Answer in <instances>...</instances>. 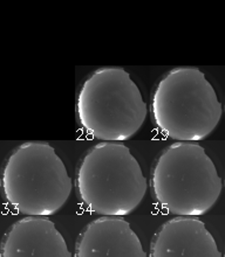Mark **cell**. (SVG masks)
I'll return each instance as SVG.
<instances>
[{
  "instance_id": "obj_1",
  "label": "cell",
  "mask_w": 225,
  "mask_h": 257,
  "mask_svg": "<svg viewBox=\"0 0 225 257\" xmlns=\"http://www.w3.org/2000/svg\"><path fill=\"white\" fill-rule=\"evenodd\" d=\"M81 205L101 216L129 215L148 190L140 164L120 142H101L82 156L75 172Z\"/></svg>"
},
{
  "instance_id": "obj_2",
  "label": "cell",
  "mask_w": 225,
  "mask_h": 257,
  "mask_svg": "<svg viewBox=\"0 0 225 257\" xmlns=\"http://www.w3.org/2000/svg\"><path fill=\"white\" fill-rule=\"evenodd\" d=\"M0 190L16 212L47 217L68 201L73 181L49 143L26 142L7 156L0 173Z\"/></svg>"
},
{
  "instance_id": "obj_3",
  "label": "cell",
  "mask_w": 225,
  "mask_h": 257,
  "mask_svg": "<svg viewBox=\"0 0 225 257\" xmlns=\"http://www.w3.org/2000/svg\"><path fill=\"white\" fill-rule=\"evenodd\" d=\"M223 183L205 150L194 142H176L157 156L150 190L157 205L176 216H202L218 201Z\"/></svg>"
},
{
  "instance_id": "obj_4",
  "label": "cell",
  "mask_w": 225,
  "mask_h": 257,
  "mask_svg": "<svg viewBox=\"0 0 225 257\" xmlns=\"http://www.w3.org/2000/svg\"><path fill=\"white\" fill-rule=\"evenodd\" d=\"M150 112L156 128L167 138L196 143L215 131L223 108L201 69L176 67L157 82Z\"/></svg>"
},
{
  "instance_id": "obj_5",
  "label": "cell",
  "mask_w": 225,
  "mask_h": 257,
  "mask_svg": "<svg viewBox=\"0 0 225 257\" xmlns=\"http://www.w3.org/2000/svg\"><path fill=\"white\" fill-rule=\"evenodd\" d=\"M148 106L130 74L121 67H102L82 82L77 116L82 130L101 142L128 141L147 119Z\"/></svg>"
},
{
  "instance_id": "obj_6",
  "label": "cell",
  "mask_w": 225,
  "mask_h": 257,
  "mask_svg": "<svg viewBox=\"0 0 225 257\" xmlns=\"http://www.w3.org/2000/svg\"><path fill=\"white\" fill-rule=\"evenodd\" d=\"M149 257H223L216 240L196 216H175L161 224Z\"/></svg>"
},
{
  "instance_id": "obj_7",
  "label": "cell",
  "mask_w": 225,
  "mask_h": 257,
  "mask_svg": "<svg viewBox=\"0 0 225 257\" xmlns=\"http://www.w3.org/2000/svg\"><path fill=\"white\" fill-rule=\"evenodd\" d=\"M0 257H73L55 224L46 216H25L11 224Z\"/></svg>"
},
{
  "instance_id": "obj_8",
  "label": "cell",
  "mask_w": 225,
  "mask_h": 257,
  "mask_svg": "<svg viewBox=\"0 0 225 257\" xmlns=\"http://www.w3.org/2000/svg\"><path fill=\"white\" fill-rule=\"evenodd\" d=\"M74 257H148L129 222L121 216H100L85 226Z\"/></svg>"
}]
</instances>
